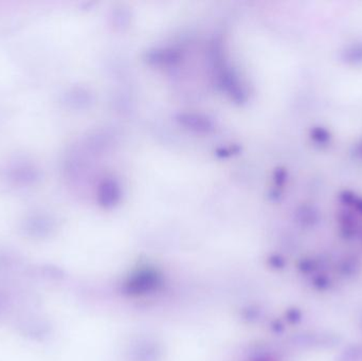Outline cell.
Wrapping results in <instances>:
<instances>
[{"mask_svg":"<svg viewBox=\"0 0 362 361\" xmlns=\"http://www.w3.org/2000/svg\"><path fill=\"white\" fill-rule=\"evenodd\" d=\"M50 229L49 221L45 217H32L27 221L26 230L34 237H44Z\"/></svg>","mask_w":362,"mask_h":361,"instance_id":"obj_1","label":"cell"},{"mask_svg":"<svg viewBox=\"0 0 362 361\" xmlns=\"http://www.w3.org/2000/svg\"><path fill=\"white\" fill-rule=\"evenodd\" d=\"M38 172L28 168H20V169L14 170L13 172L14 179L22 182H33L38 178Z\"/></svg>","mask_w":362,"mask_h":361,"instance_id":"obj_2","label":"cell"}]
</instances>
